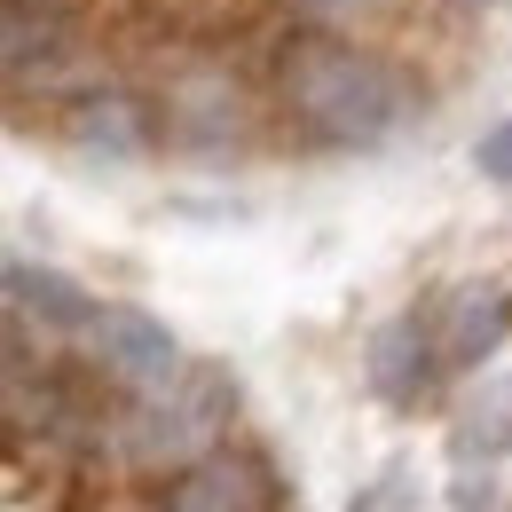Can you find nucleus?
Here are the masks:
<instances>
[{
  "label": "nucleus",
  "instance_id": "0eeeda50",
  "mask_svg": "<svg viewBox=\"0 0 512 512\" xmlns=\"http://www.w3.org/2000/svg\"><path fill=\"white\" fill-rule=\"evenodd\" d=\"M237 127H245V119H237V95H229L221 79H190V87L174 95V134L197 142V150H221Z\"/></svg>",
  "mask_w": 512,
  "mask_h": 512
},
{
  "label": "nucleus",
  "instance_id": "39448f33",
  "mask_svg": "<svg viewBox=\"0 0 512 512\" xmlns=\"http://www.w3.org/2000/svg\"><path fill=\"white\" fill-rule=\"evenodd\" d=\"M0 292L48 331H87V316H95L87 284H71L64 268H40V260H0Z\"/></svg>",
  "mask_w": 512,
  "mask_h": 512
},
{
  "label": "nucleus",
  "instance_id": "9b49d317",
  "mask_svg": "<svg viewBox=\"0 0 512 512\" xmlns=\"http://www.w3.org/2000/svg\"><path fill=\"white\" fill-rule=\"evenodd\" d=\"M347 512H418V489H410L402 473H386V481H371V489H363Z\"/></svg>",
  "mask_w": 512,
  "mask_h": 512
},
{
  "label": "nucleus",
  "instance_id": "7ed1b4c3",
  "mask_svg": "<svg viewBox=\"0 0 512 512\" xmlns=\"http://www.w3.org/2000/svg\"><path fill=\"white\" fill-rule=\"evenodd\" d=\"M166 512H276V481L260 457H237V449H205L174 473L166 489Z\"/></svg>",
  "mask_w": 512,
  "mask_h": 512
},
{
  "label": "nucleus",
  "instance_id": "4468645a",
  "mask_svg": "<svg viewBox=\"0 0 512 512\" xmlns=\"http://www.w3.org/2000/svg\"><path fill=\"white\" fill-rule=\"evenodd\" d=\"M457 505H465V512H489V505H497V481H489V473H481V481L465 473V481H457Z\"/></svg>",
  "mask_w": 512,
  "mask_h": 512
},
{
  "label": "nucleus",
  "instance_id": "f257e3e1",
  "mask_svg": "<svg viewBox=\"0 0 512 512\" xmlns=\"http://www.w3.org/2000/svg\"><path fill=\"white\" fill-rule=\"evenodd\" d=\"M284 103L300 111V127L339 142V150H371L410 119V87L402 71L355 48V40H292L284 48Z\"/></svg>",
  "mask_w": 512,
  "mask_h": 512
},
{
  "label": "nucleus",
  "instance_id": "6e6552de",
  "mask_svg": "<svg viewBox=\"0 0 512 512\" xmlns=\"http://www.w3.org/2000/svg\"><path fill=\"white\" fill-rule=\"evenodd\" d=\"M505 323H512V308L497 300V292H465V300H457V316H449L442 355H449V363H489V355H497V339H505Z\"/></svg>",
  "mask_w": 512,
  "mask_h": 512
},
{
  "label": "nucleus",
  "instance_id": "9d476101",
  "mask_svg": "<svg viewBox=\"0 0 512 512\" xmlns=\"http://www.w3.org/2000/svg\"><path fill=\"white\" fill-rule=\"evenodd\" d=\"M497 449H512V379H497L457 418V457H465V465H473V457H497Z\"/></svg>",
  "mask_w": 512,
  "mask_h": 512
},
{
  "label": "nucleus",
  "instance_id": "2eb2a0df",
  "mask_svg": "<svg viewBox=\"0 0 512 512\" xmlns=\"http://www.w3.org/2000/svg\"><path fill=\"white\" fill-rule=\"evenodd\" d=\"M481 8H505V0H481Z\"/></svg>",
  "mask_w": 512,
  "mask_h": 512
},
{
  "label": "nucleus",
  "instance_id": "423d86ee",
  "mask_svg": "<svg viewBox=\"0 0 512 512\" xmlns=\"http://www.w3.org/2000/svg\"><path fill=\"white\" fill-rule=\"evenodd\" d=\"M434 355H442V347H434L426 323L394 316L379 339H371V386H379L386 402H418V394L434 386Z\"/></svg>",
  "mask_w": 512,
  "mask_h": 512
},
{
  "label": "nucleus",
  "instance_id": "20e7f679",
  "mask_svg": "<svg viewBox=\"0 0 512 512\" xmlns=\"http://www.w3.org/2000/svg\"><path fill=\"white\" fill-rule=\"evenodd\" d=\"M87 339H95L103 371H119L127 386H158V379L182 371L174 331H166L158 316H142V308H95V316H87Z\"/></svg>",
  "mask_w": 512,
  "mask_h": 512
},
{
  "label": "nucleus",
  "instance_id": "ddd939ff",
  "mask_svg": "<svg viewBox=\"0 0 512 512\" xmlns=\"http://www.w3.org/2000/svg\"><path fill=\"white\" fill-rule=\"evenodd\" d=\"M308 16H323V24H355V16H371V8H386V0H300Z\"/></svg>",
  "mask_w": 512,
  "mask_h": 512
},
{
  "label": "nucleus",
  "instance_id": "f8f14e48",
  "mask_svg": "<svg viewBox=\"0 0 512 512\" xmlns=\"http://www.w3.org/2000/svg\"><path fill=\"white\" fill-rule=\"evenodd\" d=\"M473 158H481V174H489V182H505V190H512V119H497V127L481 134V150H473Z\"/></svg>",
  "mask_w": 512,
  "mask_h": 512
},
{
  "label": "nucleus",
  "instance_id": "f03ea898",
  "mask_svg": "<svg viewBox=\"0 0 512 512\" xmlns=\"http://www.w3.org/2000/svg\"><path fill=\"white\" fill-rule=\"evenodd\" d=\"M229 410H237V386L221 379V371H205V363H182L174 379L142 386V402L127 410V457L134 465H190L213 449V434L229 426Z\"/></svg>",
  "mask_w": 512,
  "mask_h": 512
},
{
  "label": "nucleus",
  "instance_id": "1a4fd4ad",
  "mask_svg": "<svg viewBox=\"0 0 512 512\" xmlns=\"http://www.w3.org/2000/svg\"><path fill=\"white\" fill-rule=\"evenodd\" d=\"M71 142H79V150L134 158V150H142V119H134L127 95H95V103H79V111H71Z\"/></svg>",
  "mask_w": 512,
  "mask_h": 512
}]
</instances>
